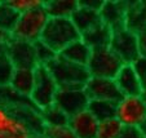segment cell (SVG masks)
<instances>
[{
  "instance_id": "1",
  "label": "cell",
  "mask_w": 146,
  "mask_h": 138,
  "mask_svg": "<svg viewBox=\"0 0 146 138\" xmlns=\"http://www.w3.org/2000/svg\"><path fill=\"white\" fill-rule=\"evenodd\" d=\"M47 69L54 79L58 89H62V90L84 89L87 81L91 77L86 66L75 65L72 62L64 59L60 55H57L48 65Z\"/></svg>"
},
{
  "instance_id": "2",
  "label": "cell",
  "mask_w": 146,
  "mask_h": 138,
  "mask_svg": "<svg viewBox=\"0 0 146 138\" xmlns=\"http://www.w3.org/2000/svg\"><path fill=\"white\" fill-rule=\"evenodd\" d=\"M80 39V34L70 18H48L40 40L60 54L72 42Z\"/></svg>"
},
{
  "instance_id": "3",
  "label": "cell",
  "mask_w": 146,
  "mask_h": 138,
  "mask_svg": "<svg viewBox=\"0 0 146 138\" xmlns=\"http://www.w3.org/2000/svg\"><path fill=\"white\" fill-rule=\"evenodd\" d=\"M48 14L44 9V4L39 8L19 14L18 22L12 32V38L35 43L40 40L41 32L48 21Z\"/></svg>"
},
{
  "instance_id": "4",
  "label": "cell",
  "mask_w": 146,
  "mask_h": 138,
  "mask_svg": "<svg viewBox=\"0 0 146 138\" xmlns=\"http://www.w3.org/2000/svg\"><path fill=\"white\" fill-rule=\"evenodd\" d=\"M57 92L58 86L50 72L48 71L47 66L39 65L34 70V85L29 96L33 105L38 110H43L48 106H52Z\"/></svg>"
},
{
  "instance_id": "5",
  "label": "cell",
  "mask_w": 146,
  "mask_h": 138,
  "mask_svg": "<svg viewBox=\"0 0 146 138\" xmlns=\"http://www.w3.org/2000/svg\"><path fill=\"white\" fill-rule=\"evenodd\" d=\"M121 66L123 62L111 52L110 48H101L92 50L91 58L87 63V70L91 77L114 79Z\"/></svg>"
},
{
  "instance_id": "6",
  "label": "cell",
  "mask_w": 146,
  "mask_h": 138,
  "mask_svg": "<svg viewBox=\"0 0 146 138\" xmlns=\"http://www.w3.org/2000/svg\"><path fill=\"white\" fill-rule=\"evenodd\" d=\"M115 119L123 127L142 128L146 121V105L141 96L123 97L116 103Z\"/></svg>"
},
{
  "instance_id": "7",
  "label": "cell",
  "mask_w": 146,
  "mask_h": 138,
  "mask_svg": "<svg viewBox=\"0 0 146 138\" xmlns=\"http://www.w3.org/2000/svg\"><path fill=\"white\" fill-rule=\"evenodd\" d=\"M109 48L123 62V65H132L140 57L137 35L127 28L113 31Z\"/></svg>"
},
{
  "instance_id": "8",
  "label": "cell",
  "mask_w": 146,
  "mask_h": 138,
  "mask_svg": "<svg viewBox=\"0 0 146 138\" xmlns=\"http://www.w3.org/2000/svg\"><path fill=\"white\" fill-rule=\"evenodd\" d=\"M7 55L16 70H35L39 66L34 43L26 40L11 38L7 44Z\"/></svg>"
},
{
  "instance_id": "9",
  "label": "cell",
  "mask_w": 146,
  "mask_h": 138,
  "mask_svg": "<svg viewBox=\"0 0 146 138\" xmlns=\"http://www.w3.org/2000/svg\"><path fill=\"white\" fill-rule=\"evenodd\" d=\"M88 100L108 101V102L118 103L121 101L123 94L118 89L114 79H98V77H89L84 86Z\"/></svg>"
},
{
  "instance_id": "10",
  "label": "cell",
  "mask_w": 146,
  "mask_h": 138,
  "mask_svg": "<svg viewBox=\"0 0 146 138\" xmlns=\"http://www.w3.org/2000/svg\"><path fill=\"white\" fill-rule=\"evenodd\" d=\"M88 97H87L84 89H78V90H62L58 89L57 94L54 97L53 105L58 107L65 115L72 118L78 114L86 111L88 107Z\"/></svg>"
},
{
  "instance_id": "11",
  "label": "cell",
  "mask_w": 146,
  "mask_h": 138,
  "mask_svg": "<svg viewBox=\"0 0 146 138\" xmlns=\"http://www.w3.org/2000/svg\"><path fill=\"white\" fill-rule=\"evenodd\" d=\"M125 12L127 1H104L98 13L101 22L111 31H116L124 28Z\"/></svg>"
},
{
  "instance_id": "12",
  "label": "cell",
  "mask_w": 146,
  "mask_h": 138,
  "mask_svg": "<svg viewBox=\"0 0 146 138\" xmlns=\"http://www.w3.org/2000/svg\"><path fill=\"white\" fill-rule=\"evenodd\" d=\"M114 81L123 97H137L143 92L142 83L133 70L132 65H123L114 77Z\"/></svg>"
},
{
  "instance_id": "13",
  "label": "cell",
  "mask_w": 146,
  "mask_h": 138,
  "mask_svg": "<svg viewBox=\"0 0 146 138\" xmlns=\"http://www.w3.org/2000/svg\"><path fill=\"white\" fill-rule=\"evenodd\" d=\"M8 110L18 121H21L27 128L31 135H38L44 133L45 127L40 118V110H38L35 106H16V107H11Z\"/></svg>"
},
{
  "instance_id": "14",
  "label": "cell",
  "mask_w": 146,
  "mask_h": 138,
  "mask_svg": "<svg viewBox=\"0 0 146 138\" xmlns=\"http://www.w3.org/2000/svg\"><path fill=\"white\" fill-rule=\"evenodd\" d=\"M124 28L137 36L146 32V1H127Z\"/></svg>"
},
{
  "instance_id": "15",
  "label": "cell",
  "mask_w": 146,
  "mask_h": 138,
  "mask_svg": "<svg viewBox=\"0 0 146 138\" xmlns=\"http://www.w3.org/2000/svg\"><path fill=\"white\" fill-rule=\"evenodd\" d=\"M69 127L75 133L76 138H96L98 123L88 111H83L70 118Z\"/></svg>"
},
{
  "instance_id": "16",
  "label": "cell",
  "mask_w": 146,
  "mask_h": 138,
  "mask_svg": "<svg viewBox=\"0 0 146 138\" xmlns=\"http://www.w3.org/2000/svg\"><path fill=\"white\" fill-rule=\"evenodd\" d=\"M72 25L75 26V28L78 30V32L82 34L89 31L91 28L98 26L101 22L100 18V13L97 11H92V9L84 8V7L78 4V8L74 11V13L70 17Z\"/></svg>"
},
{
  "instance_id": "17",
  "label": "cell",
  "mask_w": 146,
  "mask_h": 138,
  "mask_svg": "<svg viewBox=\"0 0 146 138\" xmlns=\"http://www.w3.org/2000/svg\"><path fill=\"white\" fill-rule=\"evenodd\" d=\"M0 134H11L16 138H31V133L14 118L8 108L0 106Z\"/></svg>"
},
{
  "instance_id": "18",
  "label": "cell",
  "mask_w": 146,
  "mask_h": 138,
  "mask_svg": "<svg viewBox=\"0 0 146 138\" xmlns=\"http://www.w3.org/2000/svg\"><path fill=\"white\" fill-rule=\"evenodd\" d=\"M111 36H113V31L104 23H100L98 26L82 34L80 39L92 50H96V49H101V48H109Z\"/></svg>"
},
{
  "instance_id": "19",
  "label": "cell",
  "mask_w": 146,
  "mask_h": 138,
  "mask_svg": "<svg viewBox=\"0 0 146 138\" xmlns=\"http://www.w3.org/2000/svg\"><path fill=\"white\" fill-rule=\"evenodd\" d=\"M91 54H92L91 48L83 42L82 39H78V40H75L71 44L67 45L58 55L69 62L87 67V63H88L89 58H91Z\"/></svg>"
},
{
  "instance_id": "20",
  "label": "cell",
  "mask_w": 146,
  "mask_h": 138,
  "mask_svg": "<svg viewBox=\"0 0 146 138\" xmlns=\"http://www.w3.org/2000/svg\"><path fill=\"white\" fill-rule=\"evenodd\" d=\"M34 85V70H14L9 86L22 97L30 96Z\"/></svg>"
},
{
  "instance_id": "21",
  "label": "cell",
  "mask_w": 146,
  "mask_h": 138,
  "mask_svg": "<svg viewBox=\"0 0 146 138\" xmlns=\"http://www.w3.org/2000/svg\"><path fill=\"white\" fill-rule=\"evenodd\" d=\"M78 8L74 0H49L44 1V9L49 18H70Z\"/></svg>"
},
{
  "instance_id": "22",
  "label": "cell",
  "mask_w": 146,
  "mask_h": 138,
  "mask_svg": "<svg viewBox=\"0 0 146 138\" xmlns=\"http://www.w3.org/2000/svg\"><path fill=\"white\" fill-rule=\"evenodd\" d=\"M87 111L97 120V123H102L110 119H115L116 103L108 102V101L91 100L88 102Z\"/></svg>"
},
{
  "instance_id": "23",
  "label": "cell",
  "mask_w": 146,
  "mask_h": 138,
  "mask_svg": "<svg viewBox=\"0 0 146 138\" xmlns=\"http://www.w3.org/2000/svg\"><path fill=\"white\" fill-rule=\"evenodd\" d=\"M40 118L45 128H60L69 125V116L65 115L54 105L40 110Z\"/></svg>"
},
{
  "instance_id": "24",
  "label": "cell",
  "mask_w": 146,
  "mask_h": 138,
  "mask_svg": "<svg viewBox=\"0 0 146 138\" xmlns=\"http://www.w3.org/2000/svg\"><path fill=\"white\" fill-rule=\"evenodd\" d=\"M19 18V13L8 4V1H0V30L12 35Z\"/></svg>"
},
{
  "instance_id": "25",
  "label": "cell",
  "mask_w": 146,
  "mask_h": 138,
  "mask_svg": "<svg viewBox=\"0 0 146 138\" xmlns=\"http://www.w3.org/2000/svg\"><path fill=\"white\" fill-rule=\"evenodd\" d=\"M0 106L5 108L16 106H34L30 98L17 94L11 86H0Z\"/></svg>"
},
{
  "instance_id": "26",
  "label": "cell",
  "mask_w": 146,
  "mask_h": 138,
  "mask_svg": "<svg viewBox=\"0 0 146 138\" xmlns=\"http://www.w3.org/2000/svg\"><path fill=\"white\" fill-rule=\"evenodd\" d=\"M123 125L116 119H110L98 123L96 138H118Z\"/></svg>"
},
{
  "instance_id": "27",
  "label": "cell",
  "mask_w": 146,
  "mask_h": 138,
  "mask_svg": "<svg viewBox=\"0 0 146 138\" xmlns=\"http://www.w3.org/2000/svg\"><path fill=\"white\" fill-rule=\"evenodd\" d=\"M34 49H35L36 61H38V63L41 65V66H48L58 55L54 50L50 49V48L48 47L47 44H44L41 40H38V42L34 43Z\"/></svg>"
},
{
  "instance_id": "28",
  "label": "cell",
  "mask_w": 146,
  "mask_h": 138,
  "mask_svg": "<svg viewBox=\"0 0 146 138\" xmlns=\"http://www.w3.org/2000/svg\"><path fill=\"white\" fill-rule=\"evenodd\" d=\"M14 66L7 54L0 55V86H8L14 72Z\"/></svg>"
},
{
  "instance_id": "29",
  "label": "cell",
  "mask_w": 146,
  "mask_h": 138,
  "mask_svg": "<svg viewBox=\"0 0 146 138\" xmlns=\"http://www.w3.org/2000/svg\"><path fill=\"white\" fill-rule=\"evenodd\" d=\"M8 4L21 14L31 11V9L39 8L44 4V1H41V0H12V1H8Z\"/></svg>"
},
{
  "instance_id": "30",
  "label": "cell",
  "mask_w": 146,
  "mask_h": 138,
  "mask_svg": "<svg viewBox=\"0 0 146 138\" xmlns=\"http://www.w3.org/2000/svg\"><path fill=\"white\" fill-rule=\"evenodd\" d=\"M43 134L47 138H76L75 133L69 125L60 128H45Z\"/></svg>"
},
{
  "instance_id": "31",
  "label": "cell",
  "mask_w": 146,
  "mask_h": 138,
  "mask_svg": "<svg viewBox=\"0 0 146 138\" xmlns=\"http://www.w3.org/2000/svg\"><path fill=\"white\" fill-rule=\"evenodd\" d=\"M118 138H146L145 132L140 127H123Z\"/></svg>"
},
{
  "instance_id": "32",
  "label": "cell",
  "mask_w": 146,
  "mask_h": 138,
  "mask_svg": "<svg viewBox=\"0 0 146 138\" xmlns=\"http://www.w3.org/2000/svg\"><path fill=\"white\" fill-rule=\"evenodd\" d=\"M132 67L136 71L137 76L140 77L141 83L143 84V81L146 80V58L145 57H138L137 59L132 63Z\"/></svg>"
},
{
  "instance_id": "33",
  "label": "cell",
  "mask_w": 146,
  "mask_h": 138,
  "mask_svg": "<svg viewBox=\"0 0 146 138\" xmlns=\"http://www.w3.org/2000/svg\"><path fill=\"white\" fill-rule=\"evenodd\" d=\"M78 4L82 7H84V8H88V9H92V11H97L100 12V9H101L102 4H104V1H94V0H84V1H78Z\"/></svg>"
},
{
  "instance_id": "34",
  "label": "cell",
  "mask_w": 146,
  "mask_h": 138,
  "mask_svg": "<svg viewBox=\"0 0 146 138\" xmlns=\"http://www.w3.org/2000/svg\"><path fill=\"white\" fill-rule=\"evenodd\" d=\"M137 39H138V52H140V57L146 58V32L138 35Z\"/></svg>"
},
{
  "instance_id": "35",
  "label": "cell",
  "mask_w": 146,
  "mask_h": 138,
  "mask_svg": "<svg viewBox=\"0 0 146 138\" xmlns=\"http://www.w3.org/2000/svg\"><path fill=\"white\" fill-rule=\"evenodd\" d=\"M11 38H12V35H9V34L0 30V42H8Z\"/></svg>"
},
{
  "instance_id": "36",
  "label": "cell",
  "mask_w": 146,
  "mask_h": 138,
  "mask_svg": "<svg viewBox=\"0 0 146 138\" xmlns=\"http://www.w3.org/2000/svg\"><path fill=\"white\" fill-rule=\"evenodd\" d=\"M8 42H0V55L7 54V44H8Z\"/></svg>"
},
{
  "instance_id": "37",
  "label": "cell",
  "mask_w": 146,
  "mask_h": 138,
  "mask_svg": "<svg viewBox=\"0 0 146 138\" xmlns=\"http://www.w3.org/2000/svg\"><path fill=\"white\" fill-rule=\"evenodd\" d=\"M141 98H142V101L145 102V105H146V89H143L142 94H141Z\"/></svg>"
},
{
  "instance_id": "38",
  "label": "cell",
  "mask_w": 146,
  "mask_h": 138,
  "mask_svg": "<svg viewBox=\"0 0 146 138\" xmlns=\"http://www.w3.org/2000/svg\"><path fill=\"white\" fill-rule=\"evenodd\" d=\"M0 138H16L11 134H0Z\"/></svg>"
},
{
  "instance_id": "39",
  "label": "cell",
  "mask_w": 146,
  "mask_h": 138,
  "mask_svg": "<svg viewBox=\"0 0 146 138\" xmlns=\"http://www.w3.org/2000/svg\"><path fill=\"white\" fill-rule=\"evenodd\" d=\"M31 138H47L44 134H38V135H33Z\"/></svg>"
},
{
  "instance_id": "40",
  "label": "cell",
  "mask_w": 146,
  "mask_h": 138,
  "mask_svg": "<svg viewBox=\"0 0 146 138\" xmlns=\"http://www.w3.org/2000/svg\"><path fill=\"white\" fill-rule=\"evenodd\" d=\"M142 86H143V89H146V80L143 81V84H142Z\"/></svg>"
},
{
  "instance_id": "41",
  "label": "cell",
  "mask_w": 146,
  "mask_h": 138,
  "mask_svg": "<svg viewBox=\"0 0 146 138\" xmlns=\"http://www.w3.org/2000/svg\"><path fill=\"white\" fill-rule=\"evenodd\" d=\"M142 129H143V130H146V121H145V124H143V127H142Z\"/></svg>"
},
{
  "instance_id": "42",
  "label": "cell",
  "mask_w": 146,
  "mask_h": 138,
  "mask_svg": "<svg viewBox=\"0 0 146 138\" xmlns=\"http://www.w3.org/2000/svg\"><path fill=\"white\" fill-rule=\"evenodd\" d=\"M143 132H145V137H146V130H143Z\"/></svg>"
}]
</instances>
